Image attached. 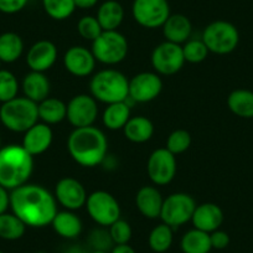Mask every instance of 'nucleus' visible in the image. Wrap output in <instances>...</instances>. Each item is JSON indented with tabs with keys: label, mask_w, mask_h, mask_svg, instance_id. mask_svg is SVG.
Masks as SVG:
<instances>
[{
	"label": "nucleus",
	"mask_w": 253,
	"mask_h": 253,
	"mask_svg": "<svg viewBox=\"0 0 253 253\" xmlns=\"http://www.w3.org/2000/svg\"><path fill=\"white\" fill-rule=\"evenodd\" d=\"M0 253H4V252H3V251H0Z\"/></svg>",
	"instance_id": "48"
},
{
	"label": "nucleus",
	"mask_w": 253,
	"mask_h": 253,
	"mask_svg": "<svg viewBox=\"0 0 253 253\" xmlns=\"http://www.w3.org/2000/svg\"><path fill=\"white\" fill-rule=\"evenodd\" d=\"M123 132L129 142L142 144L152 139L154 134V124L144 116L130 117L129 121L124 126Z\"/></svg>",
	"instance_id": "24"
},
{
	"label": "nucleus",
	"mask_w": 253,
	"mask_h": 253,
	"mask_svg": "<svg viewBox=\"0 0 253 253\" xmlns=\"http://www.w3.org/2000/svg\"><path fill=\"white\" fill-rule=\"evenodd\" d=\"M96 18L103 31L117 30L123 23L124 9L117 0H107L99 5Z\"/></svg>",
	"instance_id": "25"
},
{
	"label": "nucleus",
	"mask_w": 253,
	"mask_h": 253,
	"mask_svg": "<svg viewBox=\"0 0 253 253\" xmlns=\"http://www.w3.org/2000/svg\"><path fill=\"white\" fill-rule=\"evenodd\" d=\"M91 96L106 104L124 102L129 94V80L121 71L113 69L102 70L89 82Z\"/></svg>",
	"instance_id": "4"
},
{
	"label": "nucleus",
	"mask_w": 253,
	"mask_h": 253,
	"mask_svg": "<svg viewBox=\"0 0 253 253\" xmlns=\"http://www.w3.org/2000/svg\"><path fill=\"white\" fill-rule=\"evenodd\" d=\"M24 51V41L18 34L4 33L0 35V61L11 63L21 57Z\"/></svg>",
	"instance_id": "30"
},
{
	"label": "nucleus",
	"mask_w": 253,
	"mask_h": 253,
	"mask_svg": "<svg viewBox=\"0 0 253 253\" xmlns=\"http://www.w3.org/2000/svg\"><path fill=\"white\" fill-rule=\"evenodd\" d=\"M150 60L153 69L158 75L172 76L184 67L185 58L182 46L164 41L153 50Z\"/></svg>",
	"instance_id": "11"
},
{
	"label": "nucleus",
	"mask_w": 253,
	"mask_h": 253,
	"mask_svg": "<svg viewBox=\"0 0 253 253\" xmlns=\"http://www.w3.org/2000/svg\"><path fill=\"white\" fill-rule=\"evenodd\" d=\"M53 231L57 233L58 236H61L62 238H66V240H74L77 238L82 232V221L74 211L65 210L60 211L55 215L52 222Z\"/></svg>",
	"instance_id": "23"
},
{
	"label": "nucleus",
	"mask_w": 253,
	"mask_h": 253,
	"mask_svg": "<svg viewBox=\"0 0 253 253\" xmlns=\"http://www.w3.org/2000/svg\"><path fill=\"white\" fill-rule=\"evenodd\" d=\"M132 15L143 28L158 29L170 16V6L168 0H134Z\"/></svg>",
	"instance_id": "10"
},
{
	"label": "nucleus",
	"mask_w": 253,
	"mask_h": 253,
	"mask_svg": "<svg viewBox=\"0 0 253 253\" xmlns=\"http://www.w3.org/2000/svg\"><path fill=\"white\" fill-rule=\"evenodd\" d=\"M185 62L200 63L209 56V48L203 40H187L182 46Z\"/></svg>",
	"instance_id": "35"
},
{
	"label": "nucleus",
	"mask_w": 253,
	"mask_h": 253,
	"mask_svg": "<svg viewBox=\"0 0 253 253\" xmlns=\"http://www.w3.org/2000/svg\"><path fill=\"white\" fill-rule=\"evenodd\" d=\"M58 51L50 40H40L34 43L26 55V63L31 71L43 72L51 69L57 60Z\"/></svg>",
	"instance_id": "17"
},
{
	"label": "nucleus",
	"mask_w": 253,
	"mask_h": 253,
	"mask_svg": "<svg viewBox=\"0 0 253 253\" xmlns=\"http://www.w3.org/2000/svg\"><path fill=\"white\" fill-rule=\"evenodd\" d=\"M0 148H1V143H0Z\"/></svg>",
	"instance_id": "49"
},
{
	"label": "nucleus",
	"mask_w": 253,
	"mask_h": 253,
	"mask_svg": "<svg viewBox=\"0 0 253 253\" xmlns=\"http://www.w3.org/2000/svg\"><path fill=\"white\" fill-rule=\"evenodd\" d=\"M191 145V134L185 129H176L170 133L167 140V149L174 155L186 152Z\"/></svg>",
	"instance_id": "36"
},
{
	"label": "nucleus",
	"mask_w": 253,
	"mask_h": 253,
	"mask_svg": "<svg viewBox=\"0 0 253 253\" xmlns=\"http://www.w3.org/2000/svg\"><path fill=\"white\" fill-rule=\"evenodd\" d=\"M88 215L99 226L109 227L121 218V206L112 194L97 190L87 196L86 205Z\"/></svg>",
	"instance_id": "9"
},
{
	"label": "nucleus",
	"mask_w": 253,
	"mask_h": 253,
	"mask_svg": "<svg viewBox=\"0 0 253 253\" xmlns=\"http://www.w3.org/2000/svg\"><path fill=\"white\" fill-rule=\"evenodd\" d=\"M42 6L45 13L57 21L66 20L76 10L75 0H42Z\"/></svg>",
	"instance_id": "33"
},
{
	"label": "nucleus",
	"mask_w": 253,
	"mask_h": 253,
	"mask_svg": "<svg viewBox=\"0 0 253 253\" xmlns=\"http://www.w3.org/2000/svg\"><path fill=\"white\" fill-rule=\"evenodd\" d=\"M10 206V194L9 190L0 185V215L5 213Z\"/></svg>",
	"instance_id": "42"
},
{
	"label": "nucleus",
	"mask_w": 253,
	"mask_h": 253,
	"mask_svg": "<svg viewBox=\"0 0 253 253\" xmlns=\"http://www.w3.org/2000/svg\"><path fill=\"white\" fill-rule=\"evenodd\" d=\"M29 0H0V11L4 14H16L28 5Z\"/></svg>",
	"instance_id": "40"
},
{
	"label": "nucleus",
	"mask_w": 253,
	"mask_h": 253,
	"mask_svg": "<svg viewBox=\"0 0 253 253\" xmlns=\"http://www.w3.org/2000/svg\"><path fill=\"white\" fill-rule=\"evenodd\" d=\"M67 150L72 159L84 168H93L106 159L108 140L94 126L75 128L67 139Z\"/></svg>",
	"instance_id": "2"
},
{
	"label": "nucleus",
	"mask_w": 253,
	"mask_h": 253,
	"mask_svg": "<svg viewBox=\"0 0 253 253\" xmlns=\"http://www.w3.org/2000/svg\"><path fill=\"white\" fill-rule=\"evenodd\" d=\"M98 117L97 101L91 94H77L67 103V121L75 128L93 126Z\"/></svg>",
	"instance_id": "13"
},
{
	"label": "nucleus",
	"mask_w": 253,
	"mask_h": 253,
	"mask_svg": "<svg viewBox=\"0 0 253 253\" xmlns=\"http://www.w3.org/2000/svg\"><path fill=\"white\" fill-rule=\"evenodd\" d=\"M147 172L153 184L160 186L170 184L176 174L175 155L167 148L155 149L148 159Z\"/></svg>",
	"instance_id": "12"
},
{
	"label": "nucleus",
	"mask_w": 253,
	"mask_h": 253,
	"mask_svg": "<svg viewBox=\"0 0 253 253\" xmlns=\"http://www.w3.org/2000/svg\"><path fill=\"white\" fill-rule=\"evenodd\" d=\"M182 253H210L212 250L210 233L193 228L187 231L180 241Z\"/></svg>",
	"instance_id": "28"
},
{
	"label": "nucleus",
	"mask_w": 253,
	"mask_h": 253,
	"mask_svg": "<svg viewBox=\"0 0 253 253\" xmlns=\"http://www.w3.org/2000/svg\"><path fill=\"white\" fill-rule=\"evenodd\" d=\"M63 66L72 76L87 77L94 71L96 58L88 48L71 46L63 56Z\"/></svg>",
	"instance_id": "16"
},
{
	"label": "nucleus",
	"mask_w": 253,
	"mask_h": 253,
	"mask_svg": "<svg viewBox=\"0 0 253 253\" xmlns=\"http://www.w3.org/2000/svg\"><path fill=\"white\" fill-rule=\"evenodd\" d=\"M130 118V107L126 101L107 104L102 116L104 126L109 130L123 129Z\"/></svg>",
	"instance_id": "26"
},
{
	"label": "nucleus",
	"mask_w": 253,
	"mask_h": 253,
	"mask_svg": "<svg viewBox=\"0 0 253 253\" xmlns=\"http://www.w3.org/2000/svg\"><path fill=\"white\" fill-rule=\"evenodd\" d=\"M194 228L211 233L218 230L223 222V211L218 205L212 203H205L196 206L191 218Z\"/></svg>",
	"instance_id": "19"
},
{
	"label": "nucleus",
	"mask_w": 253,
	"mask_h": 253,
	"mask_svg": "<svg viewBox=\"0 0 253 253\" xmlns=\"http://www.w3.org/2000/svg\"><path fill=\"white\" fill-rule=\"evenodd\" d=\"M51 84L43 72L30 71L23 80V91L26 98L40 103L50 94Z\"/></svg>",
	"instance_id": "22"
},
{
	"label": "nucleus",
	"mask_w": 253,
	"mask_h": 253,
	"mask_svg": "<svg viewBox=\"0 0 253 253\" xmlns=\"http://www.w3.org/2000/svg\"><path fill=\"white\" fill-rule=\"evenodd\" d=\"M108 231L114 245H126V243H129L133 236V230L130 225L122 218L112 223Z\"/></svg>",
	"instance_id": "38"
},
{
	"label": "nucleus",
	"mask_w": 253,
	"mask_h": 253,
	"mask_svg": "<svg viewBox=\"0 0 253 253\" xmlns=\"http://www.w3.org/2000/svg\"><path fill=\"white\" fill-rule=\"evenodd\" d=\"M91 253H108V252H106V251H92Z\"/></svg>",
	"instance_id": "46"
},
{
	"label": "nucleus",
	"mask_w": 253,
	"mask_h": 253,
	"mask_svg": "<svg viewBox=\"0 0 253 253\" xmlns=\"http://www.w3.org/2000/svg\"><path fill=\"white\" fill-rule=\"evenodd\" d=\"M0 67H1V61H0ZM0 70H1V69H0Z\"/></svg>",
	"instance_id": "47"
},
{
	"label": "nucleus",
	"mask_w": 253,
	"mask_h": 253,
	"mask_svg": "<svg viewBox=\"0 0 253 253\" xmlns=\"http://www.w3.org/2000/svg\"><path fill=\"white\" fill-rule=\"evenodd\" d=\"M34 171V157L23 145L9 144L0 148V185L14 190L28 184Z\"/></svg>",
	"instance_id": "3"
},
{
	"label": "nucleus",
	"mask_w": 253,
	"mask_h": 253,
	"mask_svg": "<svg viewBox=\"0 0 253 253\" xmlns=\"http://www.w3.org/2000/svg\"><path fill=\"white\" fill-rule=\"evenodd\" d=\"M165 41L181 45L190 39L193 31V24L186 15L182 14H170L168 20L162 26Z\"/></svg>",
	"instance_id": "21"
},
{
	"label": "nucleus",
	"mask_w": 253,
	"mask_h": 253,
	"mask_svg": "<svg viewBox=\"0 0 253 253\" xmlns=\"http://www.w3.org/2000/svg\"><path fill=\"white\" fill-rule=\"evenodd\" d=\"M98 0H75V5L76 8L86 10V9H92L97 5Z\"/></svg>",
	"instance_id": "43"
},
{
	"label": "nucleus",
	"mask_w": 253,
	"mask_h": 253,
	"mask_svg": "<svg viewBox=\"0 0 253 253\" xmlns=\"http://www.w3.org/2000/svg\"><path fill=\"white\" fill-rule=\"evenodd\" d=\"M19 82L13 72L8 70H0V102L11 101L18 97Z\"/></svg>",
	"instance_id": "34"
},
{
	"label": "nucleus",
	"mask_w": 253,
	"mask_h": 253,
	"mask_svg": "<svg viewBox=\"0 0 253 253\" xmlns=\"http://www.w3.org/2000/svg\"><path fill=\"white\" fill-rule=\"evenodd\" d=\"M163 91V81L155 72H140L129 80V94L138 103H148L159 97Z\"/></svg>",
	"instance_id": "14"
},
{
	"label": "nucleus",
	"mask_w": 253,
	"mask_h": 253,
	"mask_svg": "<svg viewBox=\"0 0 253 253\" xmlns=\"http://www.w3.org/2000/svg\"><path fill=\"white\" fill-rule=\"evenodd\" d=\"M87 193L84 185L75 177H62L55 186V199L70 211L80 210L86 205Z\"/></svg>",
	"instance_id": "15"
},
{
	"label": "nucleus",
	"mask_w": 253,
	"mask_h": 253,
	"mask_svg": "<svg viewBox=\"0 0 253 253\" xmlns=\"http://www.w3.org/2000/svg\"><path fill=\"white\" fill-rule=\"evenodd\" d=\"M201 40L209 51L216 55H227L236 50L240 42V33L230 21L216 20L209 24Z\"/></svg>",
	"instance_id": "6"
},
{
	"label": "nucleus",
	"mask_w": 253,
	"mask_h": 253,
	"mask_svg": "<svg viewBox=\"0 0 253 253\" xmlns=\"http://www.w3.org/2000/svg\"><path fill=\"white\" fill-rule=\"evenodd\" d=\"M39 119L38 103L26 97H15L0 107V122L11 132L25 133Z\"/></svg>",
	"instance_id": "5"
},
{
	"label": "nucleus",
	"mask_w": 253,
	"mask_h": 253,
	"mask_svg": "<svg viewBox=\"0 0 253 253\" xmlns=\"http://www.w3.org/2000/svg\"><path fill=\"white\" fill-rule=\"evenodd\" d=\"M163 203H164V199L162 194L154 186L140 187L135 195L137 209L144 217L150 218V220L160 217Z\"/></svg>",
	"instance_id": "20"
},
{
	"label": "nucleus",
	"mask_w": 253,
	"mask_h": 253,
	"mask_svg": "<svg viewBox=\"0 0 253 253\" xmlns=\"http://www.w3.org/2000/svg\"><path fill=\"white\" fill-rule=\"evenodd\" d=\"M128 41L118 30L103 31L92 42V53L98 62L113 66L118 65L128 55Z\"/></svg>",
	"instance_id": "7"
},
{
	"label": "nucleus",
	"mask_w": 253,
	"mask_h": 253,
	"mask_svg": "<svg viewBox=\"0 0 253 253\" xmlns=\"http://www.w3.org/2000/svg\"><path fill=\"white\" fill-rule=\"evenodd\" d=\"M65 253H87L84 248L79 247V246H74V247H70L69 250L65 251Z\"/></svg>",
	"instance_id": "45"
},
{
	"label": "nucleus",
	"mask_w": 253,
	"mask_h": 253,
	"mask_svg": "<svg viewBox=\"0 0 253 253\" xmlns=\"http://www.w3.org/2000/svg\"><path fill=\"white\" fill-rule=\"evenodd\" d=\"M111 253H137L132 246L126 245H116L111 250Z\"/></svg>",
	"instance_id": "44"
},
{
	"label": "nucleus",
	"mask_w": 253,
	"mask_h": 253,
	"mask_svg": "<svg viewBox=\"0 0 253 253\" xmlns=\"http://www.w3.org/2000/svg\"><path fill=\"white\" fill-rule=\"evenodd\" d=\"M10 208L26 226L41 228L51 225L57 213V201L41 185L25 184L11 190Z\"/></svg>",
	"instance_id": "1"
},
{
	"label": "nucleus",
	"mask_w": 253,
	"mask_h": 253,
	"mask_svg": "<svg viewBox=\"0 0 253 253\" xmlns=\"http://www.w3.org/2000/svg\"><path fill=\"white\" fill-rule=\"evenodd\" d=\"M28 226L15 213H1L0 215V238L5 241L20 240Z\"/></svg>",
	"instance_id": "31"
},
{
	"label": "nucleus",
	"mask_w": 253,
	"mask_h": 253,
	"mask_svg": "<svg viewBox=\"0 0 253 253\" xmlns=\"http://www.w3.org/2000/svg\"><path fill=\"white\" fill-rule=\"evenodd\" d=\"M194 198L189 194L175 193L164 199L160 218L171 228L179 227L191 221L196 209Z\"/></svg>",
	"instance_id": "8"
},
{
	"label": "nucleus",
	"mask_w": 253,
	"mask_h": 253,
	"mask_svg": "<svg viewBox=\"0 0 253 253\" xmlns=\"http://www.w3.org/2000/svg\"><path fill=\"white\" fill-rule=\"evenodd\" d=\"M77 31H79L82 39L93 42L103 33V29H102L101 24L98 23L97 18L87 15L79 20V23H77Z\"/></svg>",
	"instance_id": "37"
},
{
	"label": "nucleus",
	"mask_w": 253,
	"mask_h": 253,
	"mask_svg": "<svg viewBox=\"0 0 253 253\" xmlns=\"http://www.w3.org/2000/svg\"><path fill=\"white\" fill-rule=\"evenodd\" d=\"M39 118L46 124H58L66 119L67 104L58 98L47 97L38 104Z\"/></svg>",
	"instance_id": "27"
},
{
	"label": "nucleus",
	"mask_w": 253,
	"mask_h": 253,
	"mask_svg": "<svg viewBox=\"0 0 253 253\" xmlns=\"http://www.w3.org/2000/svg\"><path fill=\"white\" fill-rule=\"evenodd\" d=\"M53 133L51 126L46 123H36L24 133L23 147L33 157L43 154L51 147Z\"/></svg>",
	"instance_id": "18"
},
{
	"label": "nucleus",
	"mask_w": 253,
	"mask_h": 253,
	"mask_svg": "<svg viewBox=\"0 0 253 253\" xmlns=\"http://www.w3.org/2000/svg\"><path fill=\"white\" fill-rule=\"evenodd\" d=\"M211 246L215 250H225L230 245V236L225 231H221L220 228L210 233Z\"/></svg>",
	"instance_id": "41"
},
{
	"label": "nucleus",
	"mask_w": 253,
	"mask_h": 253,
	"mask_svg": "<svg viewBox=\"0 0 253 253\" xmlns=\"http://www.w3.org/2000/svg\"><path fill=\"white\" fill-rule=\"evenodd\" d=\"M230 111L241 118H253V92L248 89H235L227 97Z\"/></svg>",
	"instance_id": "29"
},
{
	"label": "nucleus",
	"mask_w": 253,
	"mask_h": 253,
	"mask_svg": "<svg viewBox=\"0 0 253 253\" xmlns=\"http://www.w3.org/2000/svg\"><path fill=\"white\" fill-rule=\"evenodd\" d=\"M174 241L172 235V228L170 226L165 225L164 222L155 226L149 233L148 237V245L150 250L155 253H165L170 250Z\"/></svg>",
	"instance_id": "32"
},
{
	"label": "nucleus",
	"mask_w": 253,
	"mask_h": 253,
	"mask_svg": "<svg viewBox=\"0 0 253 253\" xmlns=\"http://www.w3.org/2000/svg\"><path fill=\"white\" fill-rule=\"evenodd\" d=\"M89 245L92 246L93 251H106L108 252V250L113 248V241H112L111 235H109V231L102 230H93L89 235Z\"/></svg>",
	"instance_id": "39"
}]
</instances>
